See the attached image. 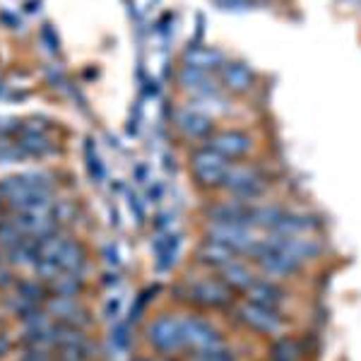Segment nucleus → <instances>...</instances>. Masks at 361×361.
Segmentation results:
<instances>
[{"mask_svg": "<svg viewBox=\"0 0 361 361\" xmlns=\"http://www.w3.org/2000/svg\"><path fill=\"white\" fill-rule=\"evenodd\" d=\"M236 250L224 246V243L214 241V238H205V241L197 246L195 250V258L200 265H207V267H224L226 263H231V260H236Z\"/></svg>", "mask_w": 361, "mask_h": 361, "instance_id": "10", "label": "nucleus"}, {"mask_svg": "<svg viewBox=\"0 0 361 361\" xmlns=\"http://www.w3.org/2000/svg\"><path fill=\"white\" fill-rule=\"evenodd\" d=\"M226 80H229L231 87H236V90H246V87L250 85V75L246 68L241 66H231L226 68Z\"/></svg>", "mask_w": 361, "mask_h": 361, "instance_id": "23", "label": "nucleus"}, {"mask_svg": "<svg viewBox=\"0 0 361 361\" xmlns=\"http://www.w3.org/2000/svg\"><path fill=\"white\" fill-rule=\"evenodd\" d=\"M20 361H56V354L51 349H39V347H25L22 349Z\"/></svg>", "mask_w": 361, "mask_h": 361, "instance_id": "24", "label": "nucleus"}, {"mask_svg": "<svg viewBox=\"0 0 361 361\" xmlns=\"http://www.w3.org/2000/svg\"><path fill=\"white\" fill-rule=\"evenodd\" d=\"M246 301L277 311V308L282 306V301H284V292L277 287V284H272V282L253 279V282H250V287L246 289Z\"/></svg>", "mask_w": 361, "mask_h": 361, "instance_id": "11", "label": "nucleus"}, {"mask_svg": "<svg viewBox=\"0 0 361 361\" xmlns=\"http://www.w3.org/2000/svg\"><path fill=\"white\" fill-rule=\"evenodd\" d=\"M22 238H25V234H22V229L15 224L13 217H8V219H3V222H0V248H3V250L13 248L15 243L22 241Z\"/></svg>", "mask_w": 361, "mask_h": 361, "instance_id": "18", "label": "nucleus"}, {"mask_svg": "<svg viewBox=\"0 0 361 361\" xmlns=\"http://www.w3.org/2000/svg\"><path fill=\"white\" fill-rule=\"evenodd\" d=\"M104 255H106L104 260H106V263L111 265V267L121 265V255H118V248H116V246H106V248H104Z\"/></svg>", "mask_w": 361, "mask_h": 361, "instance_id": "31", "label": "nucleus"}, {"mask_svg": "<svg viewBox=\"0 0 361 361\" xmlns=\"http://www.w3.org/2000/svg\"><path fill=\"white\" fill-rule=\"evenodd\" d=\"M178 248H180V234H173V229L164 231V234H157L154 243H152L157 270L159 272L171 270L178 260Z\"/></svg>", "mask_w": 361, "mask_h": 361, "instance_id": "8", "label": "nucleus"}, {"mask_svg": "<svg viewBox=\"0 0 361 361\" xmlns=\"http://www.w3.org/2000/svg\"><path fill=\"white\" fill-rule=\"evenodd\" d=\"M180 128L190 135H202V133L209 130V123L200 116H180Z\"/></svg>", "mask_w": 361, "mask_h": 361, "instance_id": "22", "label": "nucleus"}, {"mask_svg": "<svg viewBox=\"0 0 361 361\" xmlns=\"http://www.w3.org/2000/svg\"><path fill=\"white\" fill-rule=\"evenodd\" d=\"M147 342L161 354H176L183 345V328L176 316H159L147 325Z\"/></svg>", "mask_w": 361, "mask_h": 361, "instance_id": "3", "label": "nucleus"}, {"mask_svg": "<svg viewBox=\"0 0 361 361\" xmlns=\"http://www.w3.org/2000/svg\"><path fill=\"white\" fill-rule=\"evenodd\" d=\"M15 282H17V277H15V272H13V267H10L8 263H0V289H10V287H15Z\"/></svg>", "mask_w": 361, "mask_h": 361, "instance_id": "28", "label": "nucleus"}, {"mask_svg": "<svg viewBox=\"0 0 361 361\" xmlns=\"http://www.w3.org/2000/svg\"><path fill=\"white\" fill-rule=\"evenodd\" d=\"M190 171L202 188H219V185H224V178L229 173V161L214 149H200L193 154Z\"/></svg>", "mask_w": 361, "mask_h": 361, "instance_id": "4", "label": "nucleus"}, {"mask_svg": "<svg viewBox=\"0 0 361 361\" xmlns=\"http://www.w3.org/2000/svg\"><path fill=\"white\" fill-rule=\"evenodd\" d=\"M173 294H176L178 301H185V304H193L200 308H222L231 304V292L229 287L222 282V279H188V282L173 287Z\"/></svg>", "mask_w": 361, "mask_h": 361, "instance_id": "1", "label": "nucleus"}, {"mask_svg": "<svg viewBox=\"0 0 361 361\" xmlns=\"http://www.w3.org/2000/svg\"><path fill=\"white\" fill-rule=\"evenodd\" d=\"M37 241V255L39 258H46V260H56L61 255V250L68 246L70 241V234L66 229H58L54 234L44 236V238H34Z\"/></svg>", "mask_w": 361, "mask_h": 361, "instance_id": "16", "label": "nucleus"}, {"mask_svg": "<svg viewBox=\"0 0 361 361\" xmlns=\"http://www.w3.org/2000/svg\"><path fill=\"white\" fill-rule=\"evenodd\" d=\"M173 224H176V219H173V214H171V212H161V214H157V219H154L157 234H164V231H171V229H173Z\"/></svg>", "mask_w": 361, "mask_h": 361, "instance_id": "27", "label": "nucleus"}, {"mask_svg": "<svg viewBox=\"0 0 361 361\" xmlns=\"http://www.w3.org/2000/svg\"><path fill=\"white\" fill-rule=\"evenodd\" d=\"M180 328H183V345L193 354H202V352H209V349L224 347V340H222V335H219V330L214 328L212 323H207V320H202L197 316L180 318Z\"/></svg>", "mask_w": 361, "mask_h": 361, "instance_id": "2", "label": "nucleus"}, {"mask_svg": "<svg viewBox=\"0 0 361 361\" xmlns=\"http://www.w3.org/2000/svg\"><path fill=\"white\" fill-rule=\"evenodd\" d=\"M250 147L248 137L241 135V133H222V135H217L212 140V149L217 154H222L224 159H234V157H241L246 154Z\"/></svg>", "mask_w": 361, "mask_h": 361, "instance_id": "13", "label": "nucleus"}, {"mask_svg": "<svg viewBox=\"0 0 361 361\" xmlns=\"http://www.w3.org/2000/svg\"><path fill=\"white\" fill-rule=\"evenodd\" d=\"M219 279L226 284V287L234 292V289H241V292H246L250 287V282H253V272L248 270L243 263H238V260H231V263H226L224 267H219Z\"/></svg>", "mask_w": 361, "mask_h": 361, "instance_id": "14", "label": "nucleus"}, {"mask_svg": "<svg viewBox=\"0 0 361 361\" xmlns=\"http://www.w3.org/2000/svg\"><path fill=\"white\" fill-rule=\"evenodd\" d=\"M255 260H258L260 270L265 272V275L270 277H287V275H294L296 270L301 267V263L292 255H287L284 250H279L275 246H270V243L265 241L263 250H260L258 255H255Z\"/></svg>", "mask_w": 361, "mask_h": 361, "instance_id": "7", "label": "nucleus"}, {"mask_svg": "<svg viewBox=\"0 0 361 361\" xmlns=\"http://www.w3.org/2000/svg\"><path fill=\"white\" fill-rule=\"evenodd\" d=\"M234 316L238 323H243L246 328L255 330V333H263V335H277L279 330L284 328V320L277 311L258 306V304H250V301L236 304Z\"/></svg>", "mask_w": 361, "mask_h": 361, "instance_id": "5", "label": "nucleus"}, {"mask_svg": "<svg viewBox=\"0 0 361 361\" xmlns=\"http://www.w3.org/2000/svg\"><path fill=\"white\" fill-rule=\"evenodd\" d=\"M197 361H234L231 352L226 347H219V349H209V352H202V354H195Z\"/></svg>", "mask_w": 361, "mask_h": 361, "instance_id": "26", "label": "nucleus"}, {"mask_svg": "<svg viewBox=\"0 0 361 361\" xmlns=\"http://www.w3.org/2000/svg\"><path fill=\"white\" fill-rule=\"evenodd\" d=\"M224 188L231 190L238 200H253V197L263 195L265 180L260 178V173L255 169L248 166H229V173L224 178Z\"/></svg>", "mask_w": 361, "mask_h": 361, "instance_id": "6", "label": "nucleus"}, {"mask_svg": "<svg viewBox=\"0 0 361 361\" xmlns=\"http://www.w3.org/2000/svg\"><path fill=\"white\" fill-rule=\"evenodd\" d=\"M272 354L279 361H296L299 359V345L294 340H279L275 347H272Z\"/></svg>", "mask_w": 361, "mask_h": 361, "instance_id": "21", "label": "nucleus"}, {"mask_svg": "<svg viewBox=\"0 0 361 361\" xmlns=\"http://www.w3.org/2000/svg\"><path fill=\"white\" fill-rule=\"evenodd\" d=\"M272 361H279V359H272Z\"/></svg>", "mask_w": 361, "mask_h": 361, "instance_id": "35", "label": "nucleus"}, {"mask_svg": "<svg viewBox=\"0 0 361 361\" xmlns=\"http://www.w3.org/2000/svg\"><path fill=\"white\" fill-rule=\"evenodd\" d=\"M133 361H154V359H147V357H137V359H133Z\"/></svg>", "mask_w": 361, "mask_h": 361, "instance_id": "33", "label": "nucleus"}, {"mask_svg": "<svg viewBox=\"0 0 361 361\" xmlns=\"http://www.w3.org/2000/svg\"><path fill=\"white\" fill-rule=\"evenodd\" d=\"M56 263L61 265L63 272H70V275H78L85 279V272L90 267V253H87L85 243L70 238L68 246L61 250V255L56 258Z\"/></svg>", "mask_w": 361, "mask_h": 361, "instance_id": "9", "label": "nucleus"}, {"mask_svg": "<svg viewBox=\"0 0 361 361\" xmlns=\"http://www.w3.org/2000/svg\"><path fill=\"white\" fill-rule=\"evenodd\" d=\"M0 263H5V258H3V255H0Z\"/></svg>", "mask_w": 361, "mask_h": 361, "instance_id": "34", "label": "nucleus"}, {"mask_svg": "<svg viewBox=\"0 0 361 361\" xmlns=\"http://www.w3.org/2000/svg\"><path fill=\"white\" fill-rule=\"evenodd\" d=\"M32 272L37 275L39 282H44V284H49L51 279H56L58 275H61V265L56 263V260H46V258H39L37 263H34L32 267Z\"/></svg>", "mask_w": 361, "mask_h": 361, "instance_id": "19", "label": "nucleus"}, {"mask_svg": "<svg viewBox=\"0 0 361 361\" xmlns=\"http://www.w3.org/2000/svg\"><path fill=\"white\" fill-rule=\"evenodd\" d=\"M185 61L193 63V68H209L219 63V54H212V51H205V49H195L185 56Z\"/></svg>", "mask_w": 361, "mask_h": 361, "instance_id": "20", "label": "nucleus"}, {"mask_svg": "<svg viewBox=\"0 0 361 361\" xmlns=\"http://www.w3.org/2000/svg\"><path fill=\"white\" fill-rule=\"evenodd\" d=\"M54 219L61 229H66L68 224H73L78 219V205L73 200H68V197H58V200H54Z\"/></svg>", "mask_w": 361, "mask_h": 361, "instance_id": "17", "label": "nucleus"}, {"mask_svg": "<svg viewBox=\"0 0 361 361\" xmlns=\"http://www.w3.org/2000/svg\"><path fill=\"white\" fill-rule=\"evenodd\" d=\"M161 197H164V185H161V183L149 185V190H147V200H149V202H161Z\"/></svg>", "mask_w": 361, "mask_h": 361, "instance_id": "32", "label": "nucleus"}, {"mask_svg": "<svg viewBox=\"0 0 361 361\" xmlns=\"http://www.w3.org/2000/svg\"><path fill=\"white\" fill-rule=\"evenodd\" d=\"M82 289H85V279L78 275H70V272H61L56 279H51L46 284L49 296H80Z\"/></svg>", "mask_w": 361, "mask_h": 361, "instance_id": "15", "label": "nucleus"}, {"mask_svg": "<svg viewBox=\"0 0 361 361\" xmlns=\"http://www.w3.org/2000/svg\"><path fill=\"white\" fill-rule=\"evenodd\" d=\"M130 212H133V217H135V224H145V205L135 195H130Z\"/></svg>", "mask_w": 361, "mask_h": 361, "instance_id": "29", "label": "nucleus"}, {"mask_svg": "<svg viewBox=\"0 0 361 361\" xmlns=\"http://www.w3.org/2000/svg\"><path fill=\"white\" fill-rule=\"evenodd\" d=\"M104 316L109 320H121L123 316V296H109L104 304Z\"/></svg>", "mask_w": 361, "mask_h": 361, "instance_id": "25", "label": "nucleus"}, {"mask_svg": "<svg viewBox=\"0 0 361 361\" xmlns=\"http://www.w3.org/2000/svg\"><path fill=\"white\" fill-rule=\"evenodd\" d=\"M10 349H13V337H10L8 333H3V330H0V359L8 357Z\"/></svg>", "mask_w": 361, "mask_h": 361, "instance_id": "30", "label": "nucleus"}, {"mask_svg": "<svg viewBox=\"0 0 361 361\" xmlns=\"http://www.w3.org/2000/svg\"><path fill=\"white\" fill-rule=\"evenodd\" d=\"M80 296H46L44 311L49 313L56 323H73V318L80 313Z\"/></svg>", "mask_w": 361, "mask_h": 361, "instance_id": "12", "label": "nucleus"}]
</instances>
